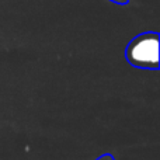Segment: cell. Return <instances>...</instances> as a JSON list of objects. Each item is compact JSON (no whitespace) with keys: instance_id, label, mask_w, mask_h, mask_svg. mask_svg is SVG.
Returning <instances> with one entry per match:
<instances>
[{"instance_id":"obj_1","label":"cell","mask_w":160,"mask_h":160,"mask_svg":"<svg viewBox=\"0 0 160 160\" xmlns=\"http://www.w3.org/2000/svg\"><path fill=\"white\" fill-rule=\"evenodd\" d=\"M127 59L135 68L158 69L159 35L156 32H146L133 38L127 47Z\"/></svg>"}]
</instances>
